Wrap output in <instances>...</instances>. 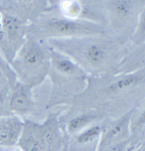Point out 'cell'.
Wrapping results in <instances>:
<instances>
[{"label":"cell","mask_w":145,"mask_h":151,"mask_svg":"<svg viewBox=\"0 0 145 151\" xmlns=\"http://www.w3.org/2000/svg\"></svg>","instance_id":"cell-21"},{"label":"cell","mask_w":145,"mask_h":151,"mask_svg":"<svg viewBox=\"0 0 145 151\" xmlns=\"http://www.w3.org/2000/svg\"><path fill=\"white\" fill-rule=\"evenodd\" d=\"M145 79V72L142 70H134V72L128 73L114 82L111 83L109 86L106 88V93L109 95H116L119 94L121 92H124L128 89L134 88L141 83Z\"/></svg>","instance_id":"cell-6"},{"label":"cell","mask_w":145,"mask_h":151,"mask_svg":"<svg viewBox=\"0 0 145 151\" xmlns=\"http://www.w3.org/2000/svg\"><path fill=\"white\" fill-rule=\"evenodd\" d=\"M144 65H145V55L141 58H140L139 60H137V62L132 65V69H134V70H133V72H134L137 68H141V67H144Z\"/></svg>","instance_id":"cell-17"},{"label":"cell","mask_w":145,"mask_h":151,"mask_svg":"<svg viewBox=\"0 0 145 151\" xmlns=\"http://www.w3.org/2000/svg\"><path fill=\"white\" fill-rule=\"evenodd\" d=\"M23 125L15 117L0 119V145L15 144L20 137Z\"/></svg>","instance_id":"cell-5"},{"label":"cell","mask_w":145,"mask_h":151,"mask_svg":"<svg viewBox=\"0 0 145 151\" xmlns=\"http://www.w3.org/2000/svg\"><path fill=\"white\" fill-rule=\"evenodd\" d=\"M47 31L52 36H84L102 35L101 25L90 21H77L67 18H55L47 24Z\"/></svg>","instance_id":"cell-1"},{"label":"cell","mask_w":145,"mask_h":151,"mask_svg":"<svg viewBox=\"0 0 145 151\" xmlns=\"http://www.w3.org/2000/svg\"><path fill=\"white\" fill-rule=\"evenodd\" d=\"M132 40L136 45H145V7L142 9L139 16L138 24L133 33Z\"/></svg>","instance_id":"cell-14"},{"label":"cell","mask_w":145,"mask_h":151,"mask_svg":"<svg viewBox=\"0 0 145 151\" xmlns=\"http://www.w3.org/2000/svg\"><path fill=\"white\" fill-rule=\"evenodd\" d=\"M145 125V108L143 111L141 112V114L139 115L138 119L136 120V122L133 125V130H139L140 128H142Z\"/></svg>","instance_id":"cell-16"},{"label":"cell","mask_w":145,"mask_h":151,"mask_svg":"<svg viewBox=\"0 0 145 151\" xmlns=\"http://www.w3.org/2000/svg\"><path fill=\"white\" fill-rule=\"evenodd\" d=\"M45 64V55L42 50L36 43L30 42L25 45L20 55V65L27 73H33L43 68Z\"/></svg>","instance_id":"cell-4"},{"label":"cell","mask_w":145,"mask_h":151,"mask_svg":"<svg viewBox=\"0 0 145 151\" xmlns=\"http://www.w3.org/2000/svg\"><path fill=\"white\" fill-rule=\"evenodd\" d=\"M18 144L21 151H43L45 143L42 137V126L33 123H27L22 127Z\"/></svg>","instance_id":"cell-2"},{"label":"cell","mask_w":145,"mask_h":151,"mask_svg":"<svg viewBox=\"0 0 145 151\" xmlns=\"http://www.w3.org/2000/svg\"><path fill=\"white\" fill-rule=\"evenodd\" d=\"M102 128L99 125L92 126L90 128L85 129L81 133L76 136V142L80 145H85L92 143L101 135Z\"/></svg>","instance_id":"cell-11"},{"label":"cell","mask_w":145,"mask_h":151,"mask_svg":"<svg viewBox=\"0 0 145 151\" xmlns=\"http://www.w3.org/2000/svg\"><path fill=\"white\" fill-rule=\"evenodd\" d=\"M109 57V50L106 45L99 41H92L83 50V58L89 65L99 68L106 63Z\"/></svg>","instance_id":"cell-7"},{"label":"cell","mask_w":145,"mask_h":151,"mask_svg":"<svg viewBox=\"0 0 145 151\" xmlns=\"http://www.w3.org/2000/svg\"><path fill=\"white\" fill-rule=\"evenodd\" d=\"M0 151H3V150H2V149H1V148H0Z\"/></svg>","instance_id":"cell-20"},{"label":"cell","mask_w":145,"mask_h":151,"mask_svg":"<svg viewBox=\"0 0 145 151\" xmlns=\"http://www.w3.org/2000/svg\"><path fill=\"white\" fill-rule=\"evenodd\" d=\"M130 116H131L130 114H127L111 126V128L106 133L102 144H101L102 150L113 144H116V143L122 142L124 140V138L127 136L128 130H129Z\"/></svg>","instance_id":"cell-8"},{"label":"cell","mask_w":145,"mask_h":151,"mask_svg":"<svg viewBox=\"0 0 145 151\" xmlns=\"http://www.w3.org/2000/svg\"><path fill=\"white\" fill-rule=\"evenodd\" d=\"M106 4L109 11L120 20L128 18L134 10V5H133L134 3L132 1L116 0V1H108Z\"/></svg>","instance_id":"cell-9"},{"label":"cell","mask_w":145,"mask_h":151,"mask_svg":"<svg viewBox=\"0 0 145 151\" xmlns=\"http://www.w3.org/2000/svg\"><path fill=\"white\" fill-rule=\"evenodd\" d=\"M3 25L5 28L7 35L11 40H15L19 36L20 33V26L19 22L12 16H5L3 19Z\"/></svg>","instance_id":"cell-15"},{"label":"cell","mask_w":145,"mask_h":151,"mask_svg":"<svg viewBox=\"0 0 145 151\" xmlns=\"http://www.w3.org/2000/svg\"><path fill=\"white\" fill-rule=\"evenodd\" d=\"M62 10L67 19L78 18L83 12V6L78 1H64L62 3Z\"/></svg>","instance_id":"cell-13"},{"label":"cell","mask_w":145,"mask_h":151,"mask_svg":"<svg viewBox=\"0 0 145 151\" xmlns=\"http://www.w3.org/2000/svg\"><path fill=\"white\" fill-rule=\"evenodd\" d=\"M52 60L54 63L55 68L59 72L65 75H77L79 73V69L77 65L72 60L66 58L62 55H59L57 52L52 53Z\"/></svg>","instance_id":"cell-10"},{"label":"cell","mask_w":145,"mask_h":151,"mask_svg":"<svg viewBox=\"0 0 145 151\" xmlns=\"http://www.w3.org/2000/svg\"><path fill=\"white\" fill-rule=\"evenodd\" d=\"M96 118L97 116L93 115V114H83V115L77 116L72 118L67 124V130L70 133H75L85 128L88 124L93 122Z\"/></svg>","instance_id":"cell-12"},{"label":"cell","mask_w":145,"mask_h":151,"mask_svg":"<svg viewBox=\"0 0 145 151\" xmlns=\"http://www.w3.org/2000/svg\"><path fill=\"white\" fill-rule=\"evenodd\" d=\"M15 151H21L20 149H17V150H15Z\"/></svg>","instance_id":"cell-19"},{"label":"cell","mask_w":145,"mask_h":151,"mask_svg":"<svg viewBox=\"0 0 145 151\" xmlns=\"http://www.w3.org/2000/svg\"><path fill=\"white\" fill-rule=\"evenodd\" d=\"M1 100H2V99H0V102H1ZM2 112H3V110H2V107L0 106V116L2 115Z\"/></svg>","instance_id":"cell-18"},{"label":"cell","mask_w":145,"mask_h":151,"mask_svg":"<svg viewBox=\"0 0 145 151\" xmlns=\"http://www.w3.org/2000/svg\"><path fill=\"white\" fill-rule=\"evenodd\" d=\"M31 90L27 85L17 84L12 92L9 109L18 115H24L31 110L32 107Z\"/></svg>","instance_id":"cell-3"}]
</instances>
